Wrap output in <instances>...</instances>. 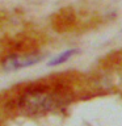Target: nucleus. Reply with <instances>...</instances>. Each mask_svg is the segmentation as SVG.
<instances>
[{"label": "nucleus", "instance_id": "f257e3e1", "mask_svg": "<svg viewBox=\"0 0 122 126\" xmlns=\"http://www.w3.org/2000/svg\"><path fill=\"white\" fill-rule=\"evenodd\" d=\"M20 108L26 114H45L62 105L61 94L49 88H33L20 97Z\"/></svg>", "mask_w": 122, "mask_h": 126}, {"label": "nucleus", "instance_id": "f03ea898", "mask_svg": "<svg viewBox=\"0 0 122 126\" xmlns=\"http://www.w3.org/2000/svg\"><path fill=\"white\" fill-rule=\"evenodd\" d=\"M43 59V55L38 53H26V54H12L3 61L1 66L5 71H17L26 67L34 66Z\"/></svg>", "mask_w": 122, "mask_h": 126}, {"label": "nucleus", "instance_id": "7ed1b4c3", "mask_svg": "<svg viewBox=\"0 0 122 126\" xmlns=\"http://www.w3.org/2000/svg\"><path fill=\"white\" fill-rule=\"evenodd\" d=\"M76 49H68V50H64L62 51V53H59L55 58H53L49 63L50 67H54V66H61L63 63H66L67 61H70L71 58L74 57L75 54H76Z\"/></svg>", "mask_w": 122, "mask_h": 126}]
</instances>
